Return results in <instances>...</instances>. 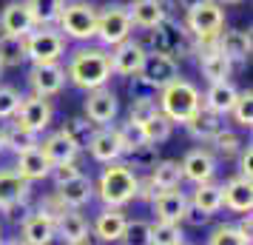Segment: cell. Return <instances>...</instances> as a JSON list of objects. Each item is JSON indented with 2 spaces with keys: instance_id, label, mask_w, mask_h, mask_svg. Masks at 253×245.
<instances>
[{
  "instance_id": "cell-1",
  "label": "cell",
  "mask_w": 253,
  "mask_h": 245,
  "mask_svg": "<svg viewBox=\"0 0 253 245\" xmlns=\"http://www.w3.org/2000/svg\"><path fill=\"white\" fill-rule=\"evenodd\" d=\"M111 54L105 49H77L69 60V69H66V77H69L77 89H85V92H94L105 83L111 80Z\"/></svg>"
},
{
  "instance_id": "cell-2",
  "label": "cell",
  "mask_w": 253,
  "mask_h": 245,
  "mask_svg": "<svg viewBox=\"0 0 253 245\" xmlns=\"http://www.w3.org/2000/svg\"><path fill=\"white\" fill-rule=\"evenodd\" d=\"M139 177L134 174V168L128 163H108V168H103L100 183H97V194L105 202V208H123L126 202L137 197Z\"/></svg>"
},
{
  "instance_id": "cell-3",
  "label": "cell",
  "mask_w": 253,
  "mask_h": 245,
  "mask_svg": "<svg viewBox=\"0 0 253 245\" xmlns=\"http://www.w3.org/2000/svg\"><path fill=\"white\" fill-rule=\"evenodd\" d=\"M157 105H160V114H165L171 123H188L202 108V94H199V89L194 83L176 77L165 89H160Z\"/></svg>"
},
{
  "instance_id": "cell-4",
  "label": "cell",
  "mask_w": 253,
  "mask_h": 245,
  "mask_svg": "<svg viewBox=\"0 0 253 245\" xmlns=\"http://www.w3.org/2000/svg\"><path fill=\"white\" fill-rule=\"evenodd\" d=\"M185 29L188 35L196 37V46H211L216 43L219 32L225 29V12L216 0H205L196 9L185 12Z\"/></svg>"
},
{
  "instance_id": "cell-5",
  "label": "cell",
  "mask_w": 253,
  "mask_h": 245,
  "mask_svg": "<svg viewBox=\"0 0 253 245\" xmlns=\"http://www.w3.org/2000/svg\"><path fill=\"white\" fill-rule=\"evenodd\" d=\"M57 23L60 32H66V37H71V40H80V43L94 40V35H97V9L85 0H66Z\"/></svg>"
},
{
  "instance_id": "cell-6",
  "label": "cell",
  "mask_w": 253,
  "mask_h": 245,
  "mask_svg": "<svg viewBox=\"0 0 253 245\" xmlns=\"http://www.w3.org/2000/svg\"><path fill=\"white\" fill-rule=\"evenodd\" d=\"M23 51L26 60H32L35 66L40 63H57L66 54V37L51 26H35L23 37Z\"/></svg>"
},
{
  "instance_id": "cell-7",
  "label": "cell",
  "mask_w": 253,
  "mask_h": 245,
  "mask_svg": "<svg viewBox=\"0 0 253 245\" xmlns=\"http://www.w3.org/2000/svg\"><path fill=\"white\" fill-rule=\"evenodd\" d=\"M134 35V26H131V17H128L126 6H105L103 12H97V40L103 43V46H120V43H126L131 40Z\"/></svg>"
},
{
  "instance_id": "cell-8",
  "label": "cell",
  "mask_w": 253,
  "mask_h": 245,
  "mask_svg": "<svg viewBox=\"0 0 253 245\" xmlns=\"http://www.w3.org/2000/svg\"><path fill=\"white\" fill-rule=\"evenodd\" d=\"M151 51L168 54L173 60L185 57L191 51V35H188V29L179 26L176 20H171V17H165L160 26L151 29Z\"/></svg>"
},
{
  "instance_id": "cell-9",
  "label": "cell",
  "mask_w": 253,
  "mask_h": 245,
  "mask_svg": "<svg viewBox=\"0 0 253 245\" xmlns=\"http://www.w3.org/2000/svg\"><path fill=\"white\" fill-rule=\"evenodd\" d=\"M51 114H54V108L48 103V97H23L20 100V108H17V114H14V123L20 126V129L32 131V134H40V131L48 129V123H51Z\"/></svg>"
},
{
  "instance_id": "cell-10",
  "label": "cell",
  "mask_w": 253,
  "mask_h": 245,
  "mask_svg": "<svg viewBox=\"0 0 253 245\" xmlns=\"http://www.w3.org/2000/svg\"><path fill=\"white\" fill-rule=\"evenodd\" d=\"M137 77L145 83L148 89H165L168 83H173L176 77H179V63H176L173 57H168V54L148 51Z\"/></svg>"
},
{
  "instance_id": "cell-11",
  "label": "cell",
  "mask_w": 253,
  "mask_h": 245,
  "mask_svg": "<svg viewBox=\"0 0 253 245\" xmlns=\"http://www.w3.org/2000/svg\"><path fill=\"white\" fill-rule=\"evenodd\" d=\"M117 111H120V103H117V94L111 89H94L85 97V120H91L94 126H108L117 120Z\"/></svg>"
},
{
  "instance_id": "cell-12",
  "label": "cell",
  "mask_w": 253,
  "mask_h": 245,
  "mask_svg": "<svg viewBox=\"0 0 253 245\" xmlns=\"http://www.w3.org/2000/svg\"><path fill=\"white\" fill-rule=\"evenodd\" d=\"M66 80L69 77H66V69L60 63H40V66H32V71H29V83H32L37 97H54V94H60Z\"/></svg>"
},
{
  "instance_id": "cell-13",
  "label": "cell",
  "mask_w": 253,
  "mask_h": 245,
  "mask_svg": "<svg viewBox=\"0 0 253 245\" xmlns=\"http://www.w3.org/2000/svg\"><path fill=\"white\" fill-rule=\"evenodd\" d=\"M182 180H191V183H208V180H213L216 174V160H213V154L208 151V148H191V151L182 157Z\"/></svg>"
},
{
  "instance_id": "cell-14",
  "label": "cell",
  "mask_w": 253,
  "mask_h": 245,
  "mask_svg": "<svg viewBox=\"0 0 253 245\" xmlns=\"http://www.w3.org/2000/svg\"><path fill=\"white\" fill-rule=\"evenodd\" d=\"M88 151H91V157L97 160V163H117L120 157H123V146H120V137H117V129H108V126H103V129H94V134L88 137Z\"/></svg>"
},
{
  "instance_id": "cell-15",
  "label": "cell",
  "mask_w": 253,
  "mask_h": 245,
  "mask_svg": "<svg viewBox=\"0 0 253 245\" xmlns=\"http://www.w3.org/2000/svg\"><path fill=\"white\" fill-rule=\"evenodd\" d=\"M20 234H23L20 240H23L26 245H51L54 243V237H57V231H54V220L46 217L43 211H32L29 217H23Z\"/></svg>"
},
{
  "instance_id": "cell-16",
  "label": "cell",
  "mask_w": 253,
  "mask_h": 245,
  "mask_svg": "<svg viewBox=\"0 0 253 245\" xmlns=\"http://www.w3.org/2000/svg\"><path fill=\"white\" fill-rule=\"evenodd\" d=\"M142 63H145V51H142L134 40L120 43V46H114V51H111V71H114V74L137 77L139 69H142Z\"/></svg>"
},
{
  "instance_id": "cell-17",
  "label": "cell",
  "mask_w": 253,
  "mask_h": 245,
  "mask_svg": "<svg viewBox=\"0 0 253 245\" xmlns=\"http://www.w3.org/2000/svg\"><path fill=\"white\" fill-rule=\"evenodd\" d=\"M32 29H35V20H32V14H29L23 0L6 3V9L0 12V32L12 35V37H26Z\"/></svg>"
},
{
  "instance_id": "cell-18",
  "label": "cell",
  "mask_w": 253,
  "mask_h": 245,
  "mask_svg": "<svg viewBox=\"0 0 253 245\" xmlns=\"http://www.w3.org/2000/svg\"><path fill=\"white\" fill-rule=\"evenodd\" d=\"M216 49L230 60V63H248L251 60V32L245 29H230V32H219Z\"/></svg>"
},
{
  "instance_id": "cell-19",
  "label": "cell",
  "mask_w": 253,
  "mask_h": 245,
  "mask_svg": "<svg viewBox=\"0 0 253 245\" xmlns=\"http://www.w3.org/2000/svg\"><path fill=\"white\" fill-rule=\"evenodd\" d=\"M126 12L131 17V26H137V29H154L168 17V9L162 0H131Z\"/></svg>"
},
{
  "instance_id": "cell-20",
  "label": "cell",
  "mask_w": 253,
  "mask_h": 245,
  "mask_svg": "<svg viewBox=\"0 0 253 245\" xmlns=\"http://www.w3.org/2000/svg\"><path fill=\"white\" fill-rule=\"evenodd\" d=\"M151 208L160 222H182V214L188 208V197L182 191H157L151 199Z\"/></svg>"
},
{
  "instance_id": "cell-21",
  "label": "cell",
  "mask_w": 253,
  "mask_h": 245,
  "mask_svg": "<svg viewBox=\"0 0 253 245\" xmlns=\"http://www.w3.org/2000/svg\"><path fill=\"white\" fill-rule=\"evenodd\" d=\"M196 51H199V69H202V74H205L211 83H225L230 77L233 63L219 51L216 43H211V46H196Z\"/></svg>"
},
{
  "instance_id": "cell-22",
  "label": "cell",
  "mask_w": 253,
  "mask_h": 245,
  "mask_svg": "<svg viewBox=\"0 0 253 245\" xmlns=\"http://www.w3.org/2000/svg\"><path fill=\"white\" fill-rule=\"evenodd\" d=\"M222 205L236 214H251L253 208V188H251V180L245 177H233L222 186Z\"/></svg>"
},
{
  "instance_id": "cell-23",
  "label": "cell",
  "mask_w": 253,
  "mask_h": 245,
  "mask_svg": "<svg viewBox=\"0 0 253 245\" xmlns=\"http://www.w3.org/2000/svg\"><path fill=\"white\" fill-rule=\"evenodd\" d=\"M43 157H46L51 165H60V163H74L77 160V151H80V146H74L71 137L66 131H54V134H48L43 146H37Z\"/></svg>"
},
{
  "instance_id": "cell-24",
  "label": "cell",
  "mask_w": 253,
  "mask_h": 245,
  "mask_svg": "<svg viewBox=\"0 0 253 245\" xmlns=\"http://www.w3.org/2000/svg\"><path fill=\"white\" fill-rule=\"evenodd\" d=\"M29 191H32V188H29V180H23L14 168H3V171H0V208L3 211L26 202Z\"/></svg>"
},
{
  "instance_id": "cell-25",
  "label": "cell",
  "mask_w": 253,
  "mask_h": 245,
  "mask_svg": "<svg viewBox=\"0 0 253 245\" xmlns=\"http://www.w3.org/2000/svg\"><path fill=\"white\" fill-rule=\"evenodd\" d=\"M54 194L63 199V205H66V208H83V205H88L91 197H94V183L85 174H77L74 180L57 186Z\"/></svg>"
},
{
  "instance_id": "cell-26",
  "label": "cell",
  "mask_w": 253,
  "mask_h": 245,
  "mask_svg": "<svg viewBox=\"0 0 253 245\" xmlns=\"http://www.w3.org/2000/svg\"><path fill=\"white\" fill-rule=\"evenodd\" d=\"M236 89H233V83H211L208 86V92H205V108L208 111H213L216 117L222 114H230V108H233V103H236Z\"/></svg>"
},
{
  "instance_id": "cell-27",
  "label": "cell",
  "mask_w": 253,
  "mask_h": 245,
  "mask_svg": "<svg viewBox=\"0 0 253 245\" xmlns=\"http://www.w3.org/2000/svg\"><path fill=\"white\" fill-rule=\"evenodd\" d=\"M14 171L23 177V180L35 183V180H43V177H48V171H51V163L43 157V151H40V148H29V151L17 154V165H14Z\"/></svg>"
},
{
  "instance_id": "cell-28",
  "label": "cell",
  "mask_w": 253,
  "mask_h": 245,
  "mask_svg": "<svg viewBox=\"0 0 253 245\" xmlns=\"http://www.w3.org/2000/svg\"><path fill=\"white\" fill-rule=\"evenodd\" d=\"M126 222H128L126 214L120 208H105V211H100V217L94 222V234H97L103 243H120Z\"/></svg>"
},
{
  "instance_id": "cell-29",
  "label": "cell",
  "mask_w": 253,
  "mask_h": 245,
  "mask_svg": "<svg viewBox=\"0 0 253 245\" xmlns=\"http://www.w3.org/2000/svg\"><path fill=\"white\" fill-rule=\"evenodd\" d=\"M148 180L157 191H173V188H179V183H182V168H179L176 160H157V163L151 165Z\"/></svg>"
},
{
  "instance_id": "cell-30",
  "label": "cell",
  "mask_w": 253,
  "mask_h": 245,
  "mask_svg": "<svg viewBox=\"0 0 253 245\" xmlns=\"http://www.w3.org/2000/svg\"><path fill=\"white\" fill-rule=\"evenodd\" d=\"M54 231H57V237L63 243H74V240L88 234V222H85V217L77 208H66L54 220Z\"/></svg>"
},
{
  "instance_id": "cell-31",
  "label": "cell",
  "mask_w": 253,
  "mask_h": 245,
  "mask_svg": "<svg viewBox=\"0 0 253 245\" xmlns=\"http://www.w3.org/2000/svg\"><path fill=\"white\" fill-rule=\"evenodd\" d=\"M185 129H188V134L194 137V140H213L219 131H222V120H219L213 111H208V108H199L188 123H185Z\"/></svg>"
},
{
  "instance_id": "cell-32",
  "label": "cell",
  "mask_w": 253,
  "mask_h": 245,
  "mask_svg": "<svg viewBox=\"0 0 253 245\" xmlns=\"http://www.w3.org/2000/svg\"><path fill=\"white\" fill-rule=\"evenodd\" d=\"M191 205H196L199 211H205V214H216L222 208V186L216 183H199L194 188V197H191Z\"/></svg>"
},
{
  "instance_id": "cell-33",
  "label": "cell",
  "mask_w": 253,
  "mask_h": 245,
  "mask_svg": "<svg viewBox=\"0 0 253 245\" xmlns=\"http://www.w3.org/2000/svg\"><path fill=\"white\" fill-rule=\"evenodd\" d=\"M23 3L32 14V20H35V26H51L57 23L66 0H23Z\"/></svg>"
},
{
  "instance_id": "cell-34",
  "label": "cell",
  "mask_w": 253,
  "mask_h": 245,
  "mask_svg": "<svg viewBox=\"0 0 253 245\" xmlns=\"http://www.w3.org/2000/svg\"><path fill=\"white\" fill-rule=\"evenodd\" d=\"M26 51H23V37L0 35V66L3 69H17L23 66Z\"/></svg>"
},
{
  "instance_id": "cell-35",
  "label": "cell",
  "mask_w": 253,
  "mask_h": 245,
  "mask_svg": "<svg viewBox=\"0 0 253 245\" xmlns=\"http://www.w3.org/2000/svg\"><path fill=\"white\" fill-rule=\"evenodd\" d=\"M3 146L14 154H23V151H29V148H37L40 143H37V134L20 129V126L14 123V126H9V129L3 131Z\"/></svg>"
},
{
  "instance_id": "cell-36",
  "label": "cell",
  "mask_w": 253,
  "mask_h": 245,
  "mask_svg": "<svg viewBox=\"0 0 253 245\" xmlns=\"http://www.w3.org/2000/svg\"><path fill=\"white\" fill-rule=\"evenodd\" d=\"M151 245H185L179 222H151Z\"/></svg>"
},
{
  "instance_id": "cell-37",
  "label": "cell",
  "mask_w": 253,
  "mask_h": 245,
  "mask_svg": "<svg viewBox=\"0 0 253 245\" xmlns=\"http://www.w3.org/2000/svg\"><path fill=\"white\" fill-rule=\"evenodd\" d=\"M171 129H173V123L165 114H154L148 123H142L145 143H151V146H160V143H165L168 137H171Z\"/></svg>"
},
{
  "instance_id": "cell-38",
  "label": "cell",
  "mask_w": 253,
  "mask_h": 245,
  "mask_svg": "<svg viewBox=\"0 0 253 245\" xmlns=\"http://www.w3.org/2000/svg\"><path fill=\"white\" fill-rule=\"evenodd\" d=\"M154 114H160V105H157V100H154L151 94H142V97H134V100H131V111H128V120H131V123L142 126V123H148Z\"/></svg>"
},
{
  "instance_id": "cell-39",
  "label": "cell",
  "mask_w": 253,
  "mask_h": 245,
  "mask_svg": "<svg viewBox=\"0 0 253 245\" xmlns=\"http://www.w3.org/2000/svg\"><path fill=\"white\" fill-rule=\"evenodd\" d=\"M123 245H151V222L145 220H128L120 237Z\"/></svg>"
},
{
  "instance_id": "cell-40",
  "label": "cell",
  "mask_w": 253,
  "mask_h": 245,
  "mask_svg": "<svg viewBox=\"0 0 253 245\" xmlns=\"http://www.w3.org/2000/svg\"><path fill=\"white\" fill-rule=\"evenodd\" d=\"M230 114H233V120L239 123L242 129H251L253 126V92L251 89L236 94V103L230 108Z\"/></svg>"
},
{
  "instance_id": "cell-41",
  "label": "cell",
  "mask_w": 253,
  "mask_h": 245,
  "mask_svg": "<svg viewBox=\"0 0 253 245\" xmlns=\"http://www.w3.org/2000/svg\"><path fill=\"white\" fill-rule=\"evenodd\" d=\"M117 137H120V146H123V154H131L134 148L139 146H145V134H142V126L137 123H123L120 129H117Z\"/></svg>"
},
{
  "instance_id": "cell-42",
  "label": "cell",
  "mask_w": 253,
  "mask_h": 245,
  "mask_svg": "<svg viewBox=\"0 0 253 245\" xmlns=\"http://www.w3.org/2000/svg\"><path fill=\"white\" fill-rule=\"evenodd\" d=\"M63 131L71 137V143H74V146H85V143H88V137L94 134V123H91V120H85V117H71Z\"/></svg>"
},
{
  "instance_id": "cell-43",
  "label": "cell",
  "mask_w": 253,
  "mask_h": 245,
  "mask_svg": "<svg viewBox=\"0 0 253 245\" xmlns=\"http://www.w3.org/2000/svg\"><path fill=\"white\" fill-rule=\"evenodd\" d=\"M208 245H251V243L236 231V225H219L208 237Z\"/></svg>"
},
{
  "instance_id": "cell-44",
  "label": "cell",
  "mask_w": 253,
  "mask_h": 245,
  "mask_svg": "<svg viewBox=\"0 0 253 245\" xmlns=\"http://www.w3.org/2000/svg\"><path fill=\"white\" fill-rule=\"evenodd\" d=\"M20 92L12 89V86H0V120H9V117L17 114L20 108Z\"/></svg>"
},
{
  "instance_id": "cell-45",
  "label": "cell",
  "mask_w": 253,
  "mask_h": 245,
  "mask_svg": "<svg viewBox=\"0 0 253 245\" xmlns=\"http://www.w3.org/2000/svg\"><path fill=\"white\" fill-rule=\"evenodd\" d=\"M211 143H213V148H216L222 157H233V154H239V148H242L239 137H236L233 131H225V129L219 131V134H216Z\"/></svg>"
},
{
  "instance_id": "cell-46",
  "label": "cell",
  "mask_w": 253,
  "mask_h": 245,
  "mask_svg": "<svg viewBox=\"0 0 253 245\" xmlns=\"http://www.w3.org/2000/svg\"><path fill=\"white\" fill-rule=\"evenodd\" d=\"M131 157V168H151V165L157 163V146H151V143H145V146H139V148H134V151L128 154Z\"/></svg>"
},
{
  "instance_id": "cell-47",
  "label": "cell",
  "mask_w": 253,
  "mask_h": 245,
  "mask_svg": "<svg viewBox=\"0 0 253 245\" xmlns=\"http://www.w3.org/2000/svg\"><path fill=\"white\" fill-rule=\"evenodd\" d=\"M51 180H54V186H63V183H69V180H74L77 174H83L80 165H77V160L74 163H60V165H51Z\"/></svg>"
},
{
  "instance_id": "cell-48",
  "label": "cell",
  "mask_w": 253,
  "mask_h": 245,
  "mask_svg": "<svg viewBox=\"0 0 253 245\" xmlns=\"http://www.w3.org/2000/svg\"><path fill=\"white\" fill-rule=\"evenodd\" d=\"M37 211H43L46 217H51V220H57L60 214L66 211V205H63V199L57 197V194H48V197H43L40 199V208Z\"/></svg>"
},
{
  "instance_id": "cell-49",
  "label": "cell",
  "mask_w": 253,
  "mask_h": 245,
  "mask_svg": "<svg viewBox=\"0 0 253 245\" xmlns=\"http://www.w3.org/2000/svg\"><path fill=\"white\" fill-rule=\"evenodd\" d=\"M251 163H253V146H242V148H239V171H242V174L239 177H245V180H251V177H253Z\"/></svg>"
},
{
  "instance_id": "cell-50",
  "label": "cell",
  "mask_w": 253,
  "mask_h": 245,
  "mask_svg": "<svg viewBox=\"0 0 253 245\" xmlns=\"http://www.w3.org/2000/svg\"><path fill=\"white\" fill-rule=\"evenodd\" d=\"M182 220L188 222V225H194V228H199V225H205V222L211 220V214H205V211H199L196 205H191V202H188V208H185Z\"/></svg>"
},
{
  "instance_id": "cell-51",
  "label": "cell",
  "mask_w": 253,
  "mask_h": 245,
  "mask_svg": "<svg viewBox=\"0 0 253 245\" xmlns=\"http://www.w3.org/2000/svg\"><path fill=\"white\" fill-rule=\"evenodd\" d=\"M154 194H157V188L151 186V180H139L137 197H139V199H145V202H151V199H154Z\"/></svg>"
},
{
  "instance_id": "cell-52",
  "label": "cell",
  "mask_w": 253,
  "mask_h": 245,
  "mask_svg": "<svg viewBox=\"0 0 253 245\" xmlns=\"http://www.w3.org/2000/svg\"><path fill=\"white\" fill-rule=\"evenodd\" d=\"M236 231H239L242 237H245V240L251 243V214H248V217H245V220H242L239 225H236Z\"/></svg>"
},
{
  "instance_id": "cell-53",
  "label": "cell",
  "mask_w": 253,
  "mask_h": 245,
  "mask_svg": "<svg viewBox=\"0 0 253 245\" xmlns=\"http://www.w3.org/2000/svg\"><path fill=\"white\" fill-rule=\"evenodd\" d=\"M199 3H205V0H179V6H182L185 12H191V9H196Z\"/></svg>"
},
{
  "instance_id": "cell-54",
  "label": "cell",
  "mask_w": 253,
  "mask_h": 245,
  "mask_svg": "<svg viewBox=\"0 0 253 245\" xmlns=\"http://www.w3.org/2000/svg\"><path fill=\"white\" fill-rule=\"evenodd\" d=\"M66 245H94V240L85 234V237H80V240H74V243H66Z\"/></svg>"
},
{
  "instance_id": "cell-55",
  "label": "cell",
  "mask_w": 253,
  "mask_h": 245,
  "mask_svg": "<svg viewBox=\"0 0 253 245\" xmlns=\"http://www.w3.org/2000/svg\"><path fill=\"white\" fill-rule=\"evenodd\" d=\"M0 245H26L23 240H6V243H0Z\"/></svg>"
},
{
  "instance_id": "cell-56",
  "label": "cell",
  "mask_w": 253,
  "mask_h": 245,
  "mask_svg": "<svg viewBox=\"0 0 253 245\" xmlns=\"http://www.w3.org/2000/svg\"><path fill=\"white\" fill-rule=\"evenodd\" d=\"M3 148H6V146H3V131H0V154H3Z\"/></svg>"
},
{
  "instance_id": "cell-57",
  "label": "cell",
  "mask_w": 253,
  "mask_h": 245,
  "mask_svg": "<svg viewBox=\"0 0 253 245\" xmlns=\"http://www.w3.org/2000/svg\"><path fill=\"white\" fill-rule=\"evenodd\" d=\"M219 3H242V0H219Z\"/></svg>"
},
{
  "instance_id": "cell-58",
  "label": "cell",
  "mask_w": 253,
  "mask_h": 245,
  "mask_svg": "<svg viewBox=\"0 0 253 245\" xmlns=\"http://www.w3.org/2000/svg\"><path fill=\"white\" fill-rule=\"evenodd\" d=\"M0 243H3V228H0Z\"/></svg>"
},
{
  "instance_id": "cell-59",
  "label": "cell",
  "mask_w": 253,
  "mask_h": 245,
  "mask_svg": "<svg viewBox=\"0 0 253 245\" xmlns=\"http://www.w3.org/2000/svg\"><path fill=\"white\" fill-rule=\"evenodd\" d=\"M0 74H3V66H0Z\"/></svg>"
}]
</instances>
